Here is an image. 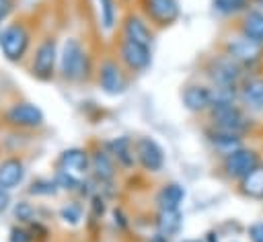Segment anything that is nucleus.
I'll list each match as a JSON object with an SVG mask.
<instances>
[{
  "label": "nucleus",
  "mask_w": 263,
  "mask_h": 242,
  "mask_svg": "<svg viewBox=\"0 0 263 242\" xmlns=\"http://www.w3.org/2000/svg\"><path fill=\"white\" fill-rule=\"evenodd\" d=\"M247 76H249V72L240 64H236L230 55H226L222 49L218 53L210 55L203 64V78L214 88L238 90Z\"/></svg>",
  "instance_id": "1"
},
{
  "label": "nucleus",
  "mask_w": 263,
  "mask_h": 242,
  "mask_svg": "<svg viewBox=\"0 0 263 242\" xmlns=\"http://www.w3.org/2000/svg\"><path fill=\"white\" fill-rule=\"evenodd\" d=\"M208 125L249 137L255 133L259 123H257V117L251 115L240 103H230V105L212 107L208 113Z\"/></svg>",
  "instance_id": "2"
},
{
  "label": "nucleus",
  "mask_w": 263,
  "mask_h": 242,
  "mask_svg": "<svg viewBox=\"0 0 263 242\" xmlns=\"http://www.w3.org/2000/svg\"><path fill=\"white\" fill-rule=\"evenodd\" d=\"M90 172V154L82 148H70L62 152L58 160V174L55 180L66 191H76L82 187L84 178Z\"/></svg>",
  "instance_id": "3"
},
{
  "label": "nucleus",
  "mask_w": 263,
  "mask_h": 242,
  "mask_svg": "<svg viewBox=\"0 0 263 242\" xmlns=\"http://www.w3.org/2000/svg\"><path fill=\"white\" fill-rule=\"evenodd\" d=\"M222 51L240 64L249 74H255L263 66V45L245 37L242 33H230L222 41Z\"/></svg>",
  "instance_id": "4"
},
{
  "label": "nucleus",
  "mask_w": 263,
  "mask_h": 242,
  "mask_svg": "<svg viewBox=\"0 0 263 242\" xmlns=\"http://www.w3.org/2000/svg\"><path fill=\"white\" fill-rule=\"evenodd\" d=\"M263 160V154L257 146H251V144H245L240 146L238 150L230 152L228 156L220 158V170L222 174L226 176V180L238 185L245 176H249Z\"/></svg>",
  "instance_id": "5"
},
{
  "label": "nucleus",
  "mask_w": 263,
  "mask_h": 242,
  "mask_svg": "<svg viewBox=\"0 0 263 242\" xmlns=\"http://www.w3.org/2000/svg\"><path fill=\"white\" fill-rule=\"evenodd\" d=\"M60 72L64 80L80 82L90 72V55L76 37H68L60 51Z\"/></svg>",
  "instance_id": "6"
},
{
  "label": "nucleus",
  "mask_w": 263,
  "mask_h": 242,
  "mask_svg": "<svg viewBox=\"0 0 263 242\" xmlns=\"http://www.w3.org/2000/svg\"><path fill=\"white\" fill-rule=\"evenodd\" d=\"M97 82H99L101 92L107 94V96H121L127 90V84H129L121 62H117L113 57H107L99 64Z\"/></svg>",
  "instance_id": "7"
},
{
  "label": "nucleus",
  "mask_w": 263,
  "mask_h": 242,
  "mask_svg": "<svg viewBox=\"0 0 263 242\" xmlns=\"http://www.w3.org/2000/svg\"><path fill=\"white\" fill-rule=\"evenodd\" d=\"M134 150H136V162L138 166L148 172V174H158L164 164H166V156H164V148L150 135H140L134 139Z\"/></svg>",
  "instance_id": "8"
},
{
  "label": "nucleus",
  "mask_w": 263,
  "mask_h": 242,
  "mask_svg": "<svg viewBox=\"0 0 263 242\" xmlns=\"http://www.w3.org/2000/svg\"><path fill=\"white\" fill-rule=\"evenodd\" d=\"M117 57H119V62H121V66L125 70H129V72H146L152 66V47L121 37L119 45H117Z\"/></svg>",
  "instance_id": "9"
},
{
  "label": "nucleus",
  "mask_w": 263,
  "mask_h": 242,
  "mask_svg": "<svg viewBox=\"0 0 263 242\" xmlns=\"http://www.w3.org/2000/svg\"><path fill=\"white\" fill-rule=\"evenodd\" d=\"M181 103L191 115H208L214 103V92L208 82H189L181 90Z\"/></svg>",
  "instance_id": "10"
},
{
  "label": "nucleus",
  "mask_w": 263,
  "mask_h": 242,
  "mask_svg": "<svg viewBox=\"0 0 263 242\" xmlns=\"http://www.w3.org/2000/svg\"><path fill=\"white\" fill-rule=\"evenodd\" d=\"M203 139H205L208 148L218 158H224L230 152H234V150H238L240 146L247 144L245 135H238V133H232V131H224V129H218V127H212V125L203 127Z\"/></svg>",
  "instance_id": "11"
},
{
  "label": "nucleus",
  "mask_w": 263,
  "mask_h": 242,
  "mask_svg": "<svg viewBox=\"0 0 263 242\" xmlns=\"http://www.w3.org/2000/svg\"><path fill=\"white\" fill-rule=\"evenodd\" d=\"M0 49L6 59L18 62L29 49V33L23 25H10L0 33Z\"/></svg>",
  "instance_id": "12"
},
{
  "label": "nucleus",
  "mask_w": 263,
  "mask_h": 242,
  "mask_svg": "<svg viewBox=\"0 0 263 242\" xmlns=\"http://www.w3.org/2000/svg\"><path fill=\"white\" fill-rule=\"evenodd\" d=\"M240 105L255 117L263 115V74H249L238 88Z\"/></svg>",
  "instance_id": "13"
},
{
  "label": "nucleus",
  "mask_w": 263,
  "mask_h": 242,
  "mask_svg": "<svg viewBox=\"0 0 263 242\" xmlns=\"http://www.w3.org/2000/svg\"><path fill=\"white\" fill-rule=\"evenodd\" d=\"M58 59H60V53H58L55 39H45V41H41V45H39L37 51H35L33 64H31L33 76L39 78V80H49V78H53V70H55V62H58Z\"/></svg>",
  "instance_id": "14"
},
{
  "label": "nucleus",
  "mask_w": 263,
  "mask_h": 242,
  "mask_svg": "<svg viewBox=\"0 0 263 242\" xmlns=\"http://www.w3.org/2000/svg\"><path fill=\"white\" fill-rule=\"evenodd\" d=\"M144 12L156 27H171L181 16L179 0H144Z\"/></svg>",
  "instance_id": "15"
},
{
  "label": "nucleus",
  "mask_w": 263,
  "mask_h": 242,
  "mask_svg": "<svg viewBox=\"0 0 263 242\" xmlns=\"http://www.w3.org/2000/svg\"><path fill=\"white\" fill-rule=\"evenodd\" d=\"M121 37L152 47V43H154V29L150 27L148 18H144L142 14L129 12L123 18V23H121Z\"/></svg>",
  "instance_id": "16"
},
{
  "label": "nucleus",
  "mask_w": 263,
  "mask_h": 242,
  "mask_svg": "<svg viewBox=\"0 0 263 242\" xmlns=\"http://www.w3.org/2000/svg\"><path fill=\"white\" fill-rule=\"evenodd\" d=\"M90 174L99 185H111L115 180L117 162L105 148H99L90 154Z\"/></svg>",
  "instance_id": "17"
},
{
  "label": "nucleus",
  "mask_w": 263,
  "mask_h": 242,
  "mask_svg": "<svg viewBox=\"0 0 263 242\" xmlns=\"http://www.w3.org/2000/svg\"><path fill=\"white\" fill-rule=\"evenodd\" d=\"M105 150L115 158L117 166L129 170L134 168L138 162H136V150H134V139L127 137V135H117L113 139H109L105 144Z\"/></svg>",
  "instance_id": "18"
},
{
  "label": "nucleus",
  "mask_w": 263,
  "mask_h": 242,
  "mask_svg": "<svg viewBox=\"0 0 263 242\" xmlns=\"http://www.w3.org/2000/svg\"><path fill=\"white\" fill-rule=\"evenodd\" d=\"M6 119L18 127H39L43 123V113L33 103H16L8 109Z\"/></svg>",
  "instance_id": "19"
},
{
  "label": "nucleus",
  "mask_w": 263,
  "mask_h": 242,
  "mask_svg": "<svg viewBox=\"0 0 263 242\" xmlns=\"http://www.w3.org/2000/svg\"><path fill=\"white\" fill-rule=\"evenodd\" d=\"M185 199H187L185 185L179 183V180H168L158 189V193L154 197V203H156L158 209H181Z\"/></svg>",
  "instance_id": "20"
},
{
  "label": "nucleus",
  "mask_w": 263,
  "mask_h": 242,
  "mask_svg": "<svg viewBox=\"0 0 263 242\" xmlns=\"http://www.w3.org/2000/svg\"><path fill=\"white\" fill-rule=\"evenodd\" d=\"M154 230L158 236L173 240L183 230V213L181 209H158L154 217Z\"/></svg>",
  "instance_id": "21"
},
{
  "label": "nucleus",
  "mask_w": 263,
  "mask_h": 242,
  "mask_svg": "<svg viewBox=\"0 0 263 242\" xmlns=\"http://www.w3.org/2000/svg\"><path fill=\"white\" fill-rule=\"evenodd\" d=\"M236 31L245 37L257 41L263 45V10L257 6H251L236 23Z\"/></svg>",
  "instance_id": "22"
},
{
  "label": "nucleus",
  "mask_w": 263,
  "mask_h": 242,
  "mask_svg": "<svg viewBox=\"0 0 263 242\" xmlns=\"http://www.w3.org/2000/svg\"><path fill=\"white\" fill-rule=\"evenodd\" d=\"M236 191H238L240 197H245L249 201L263 203V160H261V164L249 176H245L236 185Z\"/></svg>",
  "instance_id": "23"
},
{
  "label": "nucleus",
  "mask_w": 263,
  "mask_h": 242,
  "mask_svg": "<svg viewBox=\"0 0 263 242\" xmlns=\"http://www.w3.org/2000/svg\"><path fill=\"white\" fill-rule=\"evenodd\" d=\"M253 6V0H210V10L218 18H240L249 8Z\"/></svg>",
  "instance_id": "24"
},
{
  "label": "nucleus",
  "mask_w": 263,
  "mask_h": 242,
  "mask_svg": "<svg viewBox=\"0 0 263 242\" xmlns=\"http://www.w3.org/2000/svg\"><path fill=\"white\" fill-rule=\"evenodd\" d=\"M25 178V164L18 158H8L0 164V189H14Z\"/></svg>",
  "instance_id": "25"
},
{
  "label": "nucleus",
  "mask_w": 263,
  "mask_h": 242,
  "mask_svg": "<svg viewBox=\"0 0 263 242\" xmlns=\"http://www.w3.org/2000/svg\"><path fill=\"white\" fill-rule=\"evenodd\" d=\"M97 12H99V27L103 33H113L117 29L119 10L115 0H97Z\"/></svg>",
  "instance_id": "26"
},
{
  "label": "nucleus",
  "mask_w": 263,
  "mask_h": 242,
  "mask_svg": "<svg viewBox=\"0 0 263 242\" xmlns=\"http://www.w3.org/2000/svg\"><path fill=\"white\" fill-rule=\"evenodd\" d=\"M60 217L66 221V224H70V226H78L80 224V219H82V207L78 205V203H66L62 209H60Z\"/></svg>",
  "instance_id": "27"
},
{
  "label": "nucleus",
  "mask_w": 263,
  "mask_h": 242,
  "mask_svg": "<svg viewBox=\"0 0 263 242\" xmlns=\"http://www.w3.org/2000/svg\"><path fill=\"white\" fill-rule=\"evenodd\" d=\"M245 236L249 242H263V219H255L245 228Z\"/></svg>",
  "instance_id": "28"
},
{
  "label": "nucleus",
  "mask_w": 263,
  "mask_h": 242,
  "mask_svg": "<svg viewBox=\"0 0 263 242\" xmlns=\"http://www.w3.org/2000/svg\"><path fill=\"white\" fill-rule=\"evenodd\" d=\"M111 217H113V226H115V228H119V230H125V228L129 226V219H127V215L123 213V209H121V207H113Z\"/></svg>",
  "instance_id": "29"
},
{
  "label": "nucleus",
  "mask_w": 263,
  "mask_h": 242,
  "mask_svg": "<svg viewBox=\"0 0 263 242\" xmlns=\"http://www.w3.org/2000/svg\"><path fill=\"white\" fill-rule=\"evenodd\" d=\"M31 213H33V209H31V205L25 203V201H21V203L14 207V215H16L18 219H23V221L31 219Z\"/></svg>",
  "instance_id": "30"
},
{
  "label": "nucleus",
  "mask_w": 263,
  "mask_h": 242,
  "mask_svg": "<svg viewBox=\"0 0 263 242\" xmlns=\"http://www.w3.org/2000/svg\"><path fill=\"white\" fill-rule=\"evenodd\" d=\"M10 242H31V236L25 228H12L10 230Z\"/></svg>",
  "instance_id": "31"
},
{
  "label": "nucleus",
  "mask_w": 263,
  "mask_h": 242,
  "mask_svg": "<svg viewBox=\"0 0 263 242\" xmlns=\"http://www.w3.org/2000/svg\"><path fill=\"white\" fill-rule=\"evenodd\" d=\"M201 240H203V242H222V232H220V228H210V230L201 236Z\"/></svg>",
  "instance_id": "32"
},
{
  "label": "nucleus",
  "mask_w": 263,
  "mask_h": 242,
  "mask_svg": "<svg viewBox=\"0 0 263 242\" xmlns=\"http://www.w3.org/2000/svg\"><path fill=\"white\" fill-rule=\"evenodd\" d=\"M8 203H10V195H8V191H6V189H0V213L8 207Z\"/></svg>",
  "instance_id": "33"
},
{
  "label": "nucleus",
  "mask_w": 263,
  "mask_h": 242,
  "mask_svg": "<svg viewBox=\"0 0 263 242\" xmlns=\"http://www.w3.org/2000/svg\"><path fill=\"white\" fill-rule=\"evenodd\" d=\"M8 6H10V2H8V0H0V18L8 12Z\"/></svg>",
  "instance_id": "34"
},
{
  "label": "nucleus",
  "mask_w": 263,
  "mask_h": 242,
  "mask_svg": "<svg viewBox=\"0 0 263 242\" xmlns=\"http://www.w3.org/2000/svg\"><path fill=\"white\" fill-rule=\"evenodd\" d=\"M253 6H257V8L263 10V0H253Z\"/></svg>",
  "instance_id": "35"
},
{
  "label": "nucleus",
  "mask_w": 263,
  "mask_h": 242,
  "mask_svg": "<svg viewBox=\"0 0 263 242\" xmlns=\"http://www.w3.org/2000/svg\"><path fill=\"white\" fill-rule=\"evenodd\" d=\"M183 242H203V240L201 238H185Z\"/></svg>",
  "instance_id": "36"
},
{
  "label": "nucleus",
  "mask_w": 263,
  "mask_h": 242,
  "mask_svg": "<svg viewBox=\"0 0 263 242\" xmlns=\"http://www.w3.org/2000/svg\"><path fill=\"white\" fill-rule=\"evenodd\" d=\"M226 242H238V240H236V238H232V240H226Z\"/></svg>",
  "instance_id": "37"
}]
</instances>
